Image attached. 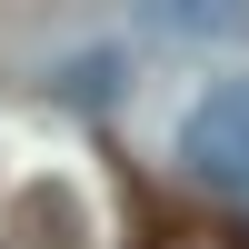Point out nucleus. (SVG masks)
Listing matches in <instances>:
<instances>
[{
    "label": "nucleus",
    "mask_w": 249,
    "mask_h": 249,
    "mask_svg": "<svg viewBox=\"0 0 249 249\" xmlns=\"http://www.w3.org/2000/svg\"><path fill=\"white\" fill-rule=\"evenodd\" d=\"M20 219L40 230V249H80V199L60 190V179H40V190L20 199Z\"/></svg>",
    "instance_id": "nucleus-3"
},
{
    "label": "nucleus",
    "mask_w": 249,
    "mask_h": 249,
    "mask_svg": "<svg viewBox=\"0 0 249 249\" xmlns=\"http://www.w3.org/2000/svg\"><path fill=\"white\" fill-rule=\"evenodd\" d=\"M60 80H70V100H110V90H120V60H110V50H100V60H70Z\"/></svg>",
    "instance_id": "nucleus-5"
},
{
    "label": "nucleus",
    "mask_w": 249,
    "mask_h": 249,
    "mask_svg": "<svg viewBox=\"0 0 249 249\" xmlns=\"http://www.w3.org/2000/svg\"><path fill=\"white\" fill-rule=\"evenodd\" d=\"M140 10L160 30H179V40H230L239 30V0H140Z\"/></svg>",
    "instance_id": "nucleus-2"
},
{
    "label": "nucleus",
    "mask_w": 249,
    "mask_h": 249,
    "mask_svg": "<svg viewBox=\"0 0 249 249\" xmlns=\"http://www.w3.org/2000/svg\"><path fill=\"white\" fill-rule=\"evenodd\" d=\"M150 249H249V230H230V219H160Z\"/></svg>",
    "instance_id": "nucleus-4"
},
{
    "label": "nucleus",
    "mask_w": 249,
    "mask_h": 249,
    "mask_svg": "<svg viewBox=\"0 0 249 249\" xmlns=\"http://www.w3.org/2000/svg\"><path fill=\"white\" fill-rule=\"evenodd\" d=\"M179 170H190V179H219V190H249V80H219V90L190 110Z\"/></svg>",
    "instance_id": "nucleus-1"
}]
</instances>
